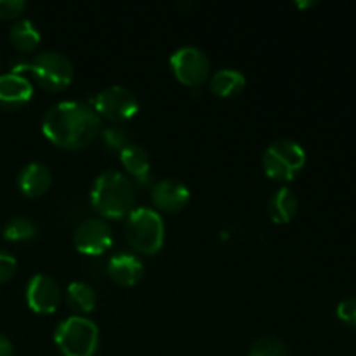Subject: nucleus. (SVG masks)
<instances>
[{
    "label": "nucleus",
    "instance_id": "1a4fd4ad",
    "mask_svg": "<svg viewBox=\"0 0 356 356\" xmlns=\"http://www.w3.org/2000/svg\"><path fill=\"white\" fill-rule=\"evenodd\" d=\"M73 245L83 256H101L113 245V229L103 218H89L73 232Z\"/></svg>",
    "mask_w": 356,
    "mask_h": 356
},
{
    "label": "nucleus",
    "instance_id": "20e7f679",
    "mask_svg": "<svg viewBox=\"0 0 356 356\" xmlns=\"http://www.w3.org/2000/svg\"><path fill=\"white\" fill-rule=\"evenodd\" d=\"M28 70L38 86L49 92H59L66 87L72 86L73 76H75V68H73L72 59L59 51H44L38 52L31 61L19 63L14 66V73H21Z\"/></svg>",
    "mask_w": 356,
    "mask_h": 356
},
{
    "label": "nucleus",
    "instance_id": "4be33fe9",
    "mask_svg": "<svg viewBox=\"0 0 356 356\" xmlns=\"http://www.w3.org/2000/svg\"><path fill=\"white\" fill-rule=\"evenodd\" d=\"M101 138H103L104 146H108L110 149H117V152H120L129 145L127 132L122 127H117V125L101 129Z\"/></svg>",
    "mask_w": 356,
    "mask_h": 356
},
{
    "label": "nucleus",
    "instance_id": "9d476101",
    "mask_svg": "<svg viewBox=\"0 0 356 356\" xmlns=\"http://www.w3.org/2000/svg\"><path fill=\"white\" fill-rule=\"evenodd\" d=\"M28 308L37 315H51L61 302V287L58 282L45 273H37L28 280L24 291Z\"/></svg>",
    "mask_w": 356,
    "mask_h": 356
},
{
    "label": "nucleus",
    "instance_id": "9b49d317",
    "mask_svg": "<svg viewBox=\"0 0 356 356\" xmlns=\"http://www.w3.org/2000/svg\"><path fill=\"white\" fill-rule=\"evenodd\" d=\"M190 190L179 179H160L152 188V202L160 212L174 214V212L183 211L190 202Z\"/></svg>",
    "mask_w": 356,
    "mask_h": 356
},
{
    "label": "nucleus",
    "instance_id": "7ed1b4c3",
    "mask_svg": "<svg viewBox=\"0 0 356 356\" xmlns=\"http://www.w3.org/2000/svg\"><path fill=\"white\" fill-rule=\"evenodd\" d=\"M124 236L131 249L145 256H155L165 242V225L155 209L138 207L125 218Z\"/></svg>",
    "mask_w": 356,
    "mask_h": 356
},
{
    "label": "nucleus",
    "instance_id": "a878e982",
    "mask_svg": "<svg viewBox=\"0 0 356 356\" xmlns=\"http://www.w3.org/2000/svg\"><path fill=\"white\" fill-rule=\"evenodd\" d=\"M0 356H14V346L10 339L0 334Z\"/></svg>",
    "mask_w": 356,
    "mask_h": 356
},
{
    "label": "nucleus",
    "instance_id": "5701e85b",
    "mask_svg": "<svg viewBox=\"0 0 356 356\" xmlns=\"http://www.w3.org/2000/svg\"><path fill=\"white\" fill-rule=\"evenodd\" d=\"M17 261L13 254L0 249V284H6L16 275Z\"/></svg>",
    "mask_w": 356,
    "mask_h": 356
},
{
    "label": "nucleus",
    "instance_id": "f8f14e48",
    "mask_svg": "<svg viewBox=\"0 0 356 356\" xmlns=\"http://www.w3.org/2000/svg\"><path fill=\"white\" fill-rule=\"evenodd\" d=\"M108 277L122 287H134L139 284L145 275V266L138 254L129 252V250H120L115 252L113 256L108 259L106 264Z\"/></svg>",
    "mask_w": 356,
    "mask_h": 356
},
{
    "label": "nucleus",
    "instance_id": "bb28decb",
    "mask_svg": "<svg viewBox=\"0 0 356 356\" xmlns=\"http://www.w3.org/2000/svg\"><path fill=\"white\" fill-rule=\"evenodd\" d=\"M315 2H305V3H298L299 7H308V6H313Z\"/></svg>",
    "mask_w": 356,
    "mask_h": 356
},
{
    "label": "nucleus",
    "instance_id": "b1692460",
    "mask_svg": "<svg viewBox=\"0 0 356 356\" xmlns=\"http://www.w3.org/2000/svg\"><path fill=\"white\" fill-rule=\"evenodd\" d=\"M337 316L343 323L356 327V298H346L337 305Z\"/></svg>",
    "mask_w": 356,
    "mask_h": 356
},
{
    "label": "nucleus",
    "instance_id": "6ab92c4d",
    "mask_svg": "<svg viewBox=\"0 0 356 356\" xmlns=\"http://www.w3.org/2000/svg\"><path fill=\"white\" fill-rule=\"evenodd\" d=\"M9 40L17 51L23 52V54H28V52H33L38 47V44L42 40V35L38 31V28L35 26L33 21L26 19V17H21V19H17L10 26Z\"/></svg>",
    "mask_w": 356,
    "mask_h": 356
},
{
    "label": "nucleus",
    "instance_id": "a211bd4d",
    "mask_svg": "<svg viewBox=\"0 0 356 356\" xmlns=\"http://www.w3.org/2000/svg\"><path fill=\"white\" fill-rule=\"evenodd\" d=\"M66 302H68L70 309L79 316L89 315L96 308V291L87 282L75 280L66 287Z\"/></svg>",
    "mask_w": 356,
    "mask_h": 356
},
{
    "label": "nucleus",
    "instance_id": "423d86ee",
    "mask_svg": "<svg viewBox=\"0 0 356 356\" xmlns=\"http://www.w3.org/2000/svg\"><path fill=\"white\" fill-rule=\"evenodd\" d=\"M261 162L268 177L280 183H289L306 165V152L294 139H277L264 149Z\"/></svg>",
    "mask_w": 356,
    "mask_h": 356
},
{
    "label": "nucleus",
    "instance_id": "0eeeda50",
    "mask_svg": "<svg viewBox=\"0 0 356 356\" xmlns=\"http://www.w3.org/2000/svg\"><path fill=\"white\" fill-rule=\"evenodd\" d=\"M90 106L99 115V118H106L110 122H125L138 115L139 99L127 87L110 86L94 96Z\"/></svg>",
    "mask_w": 356,
    "mask_h": 356
},
{
    "label": "nucleus",
    "instance_id": "f257e3e1",
    "mask_svg": "<svg viewBox=\"0 0 356 356\" xmlns=\"http://www.w3.org/2000/svg\"><path fill=\"white\" fill-rule=\"evenodd\" d=\"M42 132L59 148L82 149L101 132V118L89 103L59 101L45 111Z\"/></svg>",
    "mask_w": 356,
    "mask_h": 356
},
{
    "label": "nucleus",
    "instance_id": "393cba45",
    "mask_svg": "<svg viewBox=\"0 0 356 356\" xmlns=\"http://www.w3.org/2000/svg\"><path fill=\"white\" fill-rule=\"evenodd\" d=\"M26 9L24 0H0V19H16Z\"/></svg>",
    "mask_w": 356,
    "mask_h": 356
},
{
    "label": "nucleus",
    "instance_id": "39448f33",
    "mask_svg": "<svg viewBox=\"0 0 356 356\" xmlns=\"http://www.w3.org/2000/svg\"><path fill=\"white\" fill-rule=\"evenodd\" d=\"M54 343L63 356H94L99 346V329L87 316H68L56 327Z\"/></svg>",
    "mask_w": 356,
    "mask_h": 356
},
{
    "label": "nucleus",
    "instance_id": "4468645a",
    "mask_svg": "<svg viewBox=\"0 0 356 356\" xmlns=\"http://www.w3.org/2000/svg\"><path fill=\"white\" fill-rule=\"evenodd\" d=\"M17 188L28 198H38L52 186V172L45 163L30 162L17 174Z\"/></svg>",
    "mask_w": 356,
    "mask_h": 356
},
{
    "label": "nucleus",
    "instance_id": "f03ea898",
    "mask_svg": "<svg viewBox=\"0 0 356 356\" xmlns=\"http://www.w3.org/2000/svg\"><path fill=\"white\" fill-rule=\"evenodd\" d=\"M90 204L103 219L127 218L134 211L136 184L120 170H104L94 179Z\"/></svg>",
    "mask_w": 356,
    "mask_h": 356
},
{
    "label": "nucleus",
    "instance_id": "ddd939ff",
    "mask_svg": "<svg viewBox=\"0 0 356 356\" xmlns=\"http://www.w3.org/2000/svg\"><path fill=\"white\" fill-rule=\"evenodd\" d=\"M33 96V86L23 73H2L0 75V106L16 110L30 103Z\"/></svg>",
    "mask_w": 356,
    "mask_h": 356
},
{
    "label": "nucleus",
    "instance_id": "6e6552de",
    "mask_svg": "<svg viewBox=\"0 0 356 356\" xmlns=\"http://www.w3.org/2000/svg\"><path fill=\"white\" fill-rule=\"evenodd\" d=\"M172 75L186 87H200L211 73V61L202 49L184 45L174 51L169 58Z\"/></svg>",
    "mask_w": 356,
    "mask_h": 356
},
{
    "label": "nucleus",
    "instance_id": "f3484780",
    "mask_svg": "<svg viewBox=\"0 0 356 356\" xmlns=\"http://www.w3.org/2000/svg\"><path fill=\"white\" fill-rule=\"evenodd\" d=\"M245 75L235 68H222L218 70L209 80V89L216 97L221 99H229L245 89Z\"/></svg>",
    "mask_w": 356,
    "mask_h": 356
},
{
    "label": "nucleus",
    "instance_id": "412c9836",
    "mask_svg": "<svg viewBox=\"0 0 356 356\" xmlns=\"http://www.w3.org/2000/svg\"><path fill=\"white\" fill-rule=\"evenodd\" d=\"M249 356H291L284 341L275 336L257 337L249 350Z\"/></svg>",
    "mask_w": 356,
    "mask_h": 356
},
{
    "label": "nucleus",
    "instance_id": "dca6fc26",
    "mask_svg": "<svg viewBox=\"0 0 356 356\" xmlns=\"http://www.w3.org/2000/svg\"><path fill=\"white\" fill-rule=\"evenodd\" d=\"M299 200L291 188L284 186L275 191L268 200V216L275 225H287L296 218Z\"/></svg>",
    "mask_w": 356,
    "mask_h": 356
},
{
    "label": "nucleus",
    "instance_id": "aec40b11",
    "mask_svg": "<svg viewBox=\"0 0 356 356\" xmlns=\"http://www.w3.org/2000/svg\"><path fill=\"white\" fill-rule=\"evenodd\" d=\"M37 233L38 228L35 221H31L30 218H24V216H14L3 226V238L13 243L30 242L37 236Z\"/></svg>",
    "mask_w": 356,
    "mask_h": 356
},
{
    "label": "nucleus",
    "instance_id": "2eb2a0df",
    "mask_svg": "<svg viewBox=\"0 0 356 356\" xmlns=\"http://www.w3.org/2000/svg\"><path fill=\"white\" fill-rule=\"evenodd\" d=\"M120 162L125 172L132 177V183L146 184L152 177V160L148 152L139 145L129 143L124 149H120Z\"/></svg>",
    "mask_w": 356,
    "mask_h": 356
}]
</instances>
